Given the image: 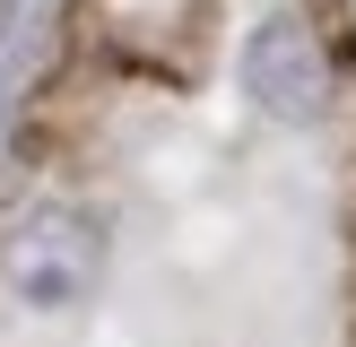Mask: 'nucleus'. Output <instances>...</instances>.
<instances>
[{"label":"nucleus","mask_w":356,"mask_h":347,"mask_svg":"<svg viewBox=\"0 0 356 347\" xmlns=\"http://www.w3.org/2000/svg\"><path fill=\"white\" fill-rule=\"evenodd\" d=\"M96 269H104V243H96V217H79V208H26L0 243V278L35 312H79L96 295Z\"/></svg>","instance_id":"obj_1"},{"label":"nucleus","mask_w":356,"mask_h":347,"mask_svg":"<svg viewBox=\"0 0 356 347\" xmlns=\"http://www.w3.org/2000/svg\"><path fill=\"white\" fill-rule=\"evenodd\" d=\"M243 87H252V104H270L278 121H322L330 113V52H322V35L296 9L261 17L252 44H243Z\"/></svg>","instance_id":"obj_2"}]
</instances>
